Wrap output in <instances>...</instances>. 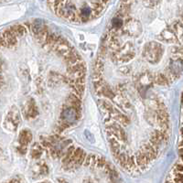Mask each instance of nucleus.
<instances>
[{
  "mask_svg": "<svg viewBox=\"0 0 183 183\" xmlns=\"http://www.w3.org/2000/svg\"><path fill=\"white\" fill-rule=\"evenodd\" d=\"M72 50H73L72 47L70 45V43L65 39L59 37L58 41H57L56 45H55V51L58 53L59 55L65 57L66 55L69 54Z\"/></svg>",
  "mask_w": 183,
  "mask_h": 183,
  "instance_id": "nucleus-2",
  "label": "nucleus"
},
{
  "mask_svg": "<svg viewBox=\"0 0 183 183\" xmlns=\"http://www.w3.org/2000/svg\"><path fill=\"white\" fill-rule=\"evenodd\" d=\"M80 114L81 113L77 112L76 109H74L73 107L70 106L62 111L61 118L66 124H73L76 122V120L80 117Z\"/></svg>",
  "mask_w": 183,
  "mask_h": 183,
  "instance_id": "nucleus-3",
  "label": "nucleus"
},
{
  "mask_svg": "<svg viewBox=\"0 0 183 183\" xmlns=\"http://www.w3.org/2000/svg\"><path fill=\"white\" fill-rule=\"evenodd\" d=\"M74 151H75V147H71L69 149H68V152L66 153V155H65V157H64V158L62 159V163L65 165V164H67L69 161H70V159H71V157H72V155H73V153H74Z\"/></svg>",
  "mask_w": 183,
  "mask_h": 183,
  "instance_id": "nucleus-17",
  "label": "nucleus"
},
{
  "mask_svg": "<svg viewBox=\"0 0 183 183\" xmlns=\"http://www.w3.org/2000/svg\"><path fill=\"white\" fill-rule=\"evenodd\" d=\"M96 164H97V166L99 168H104L105 166V164H106L105 159L103 158V157H98L97 160H96Z\"/></svg>",
  "mask_w": 183,
  "mask_h": 183,
  "instance_id": "nucleus-24",
  "label": "nucleus"
},
{
  "mask_svg": "<svg viewBox=\"0 0 183 183\" xmlns=\"http://www.w3.org/2000/svg\"><path fill=\"white\" fill-rule=\"evenodd\" d=\"M116 158L118 160V162L120 163V165L123 168H125V169H128V162H129V159H130V157H129L127 154L121 153Z\"/></svg>",
  "mask_w": 183,
  "mask_h": 183,
  "instance_id": "nucleus-12",
  "label": "nucleus"
},
{
  "mask_svg": "<svg viewBox=\"0 0 183 183\" xmlns=\"http://www.w3.org/2000/svg\"><path fill=\"white\" fill-rule=\"evenodd\" d=\"M11 31L13 33L16 35V36H23L24 34H26L27 32V29L24 26L22 25H16V26H13L11 28Z\"/></svg>",
  "mask_w": 183,
  "mask_h": 183,
  "instance_id": "nucleus-15",
  "label": "nucleus"
},
{
  "mask_svg": "<svg viewBox=\"0 0 183 183\" xmlns=\"http://www.w3.org/2000/svg\"><path fill=\"white\" fill-rule=\"evenodd\" d=\"M44 28H45L44 26H43V24L40 22V21H36V22H34L33 25H32V30H33V32L36 35L38 33H39L40 31H42Z\"/></svg>",
  "mask_w": 183,
  "mask_h": 183,
  "instance_id": "nucleus-18",
  "label": "nucleus"
},
{
  "mask_svg": "<svg viewBox=\"0 0 183 183\" xmlns=\"http://www.w3.org/2000/svg\"><path fill=\"white\" fill-rule=\"evenodd\" d=\"M31 155H32V157H33L34 158H38V157H39L40 155H41V150L39 149V148H37V149L34 148L33 150H32Z\"/></svg>",
  "mask_w": 183,
  "mask_h": 183,
  "instance_id": "nucleus-23",
  "label": "nucleus"
},
{
  "mask_svg": "<svg viewBox=\"0 0 183 183\" xmlns=\"http://www.w3.org/2000/svg\"><path fill=\"white\" fill-rule=\"evenodd\" d=\"M136 163L139 168H146V166L150 162V159L143 153V152H138L136 157Z\"/></svg>",
  "mask_w": 183,
  "mask_h": 183,
  "instance_id": "nucleus-7",
  "label": "nucleus"
},
{
  "mask_svg": "<svg viewBox=\"0 0 183 183\" xmlns=\"http://www.w3.org/2000/svg\"><path fill=\"white\" fill-rule=\"evenodd\" d=\"M156 82L157 84H160V85H165L168 83V79L166 77V75L162 74V73H160L158 74L157 78H156Z\"/></svg>",
  "mask_w": 183,
  "mask_h": 183,
  "instance_id": "nucleus-19",
  "label": "nucleus"
},
{
  "mask_svg": "<svg viewBox=\"0 0 183 183\" xmlns=\"http://www.w3.org/2000/svg\"><path fill=\"white\" fill-rule=\"evenodd\" d=\"M65 61L66 63L68 64L69 66H72V65H75V64H77L79 62L82 61V59H81V56L77 53V51L75 50H72L68 55H66L65 57Z\"/></svg>",
  "mask_w": 183,
  "mask_h": 183,
  "instance_id": "nucleus-5",
  "label": "nucleus"
},
{
  "mask_svg": "<svg viewBox=\"0 0 183 183\" xmlns=\"http://www.w3.org/2000/svg\"><path fill=\"white\" fill-rule=\"evenodd\" d=\"M109 144H110V147H111V151L113 153V155L117 157L121 153H120V144L118 142L115 138H110L109 139Z\"/></svg>",
  "mask_w": 183,
  "mask_h": 183,
  "instance_id": "nucleus-9",
  "label": "nucleus"
},
{
  "mask_svg": "<svg viewBox=\"0 0 183 183\" xmlns=\"http://www.w3.org/2000/svg\"><path fill=\"white\" fill-rule=\"evenodd\" d=\"M141 152H143L149 159L150 161L156 158L157 157V149L149 144H144L141 147Z\"/></svg>",
  "mask_w": 183,
  "mask_h": 183,
  "instance_id": "nucleus-6",
  "label": "nucleus"
},
{
  "mask_svg": "<svg viewBox=\"0 0 183 183\" xmlns=\"http://www.w3.org/2000/svg\"><path fill=\"white\" fill-rule=\"evenodd\" d=\"M91 13H92V11H91L90 7H84L82 9V11H81L82 17L83 19H88L90 17V16H91Z\"/></svg>",
  "mask_w": 183,
  "mask_h": 183,
  "instance_id": "nucleus-21",
  "label": "nucleus"
},
{
  "mask_svg": "<svg viewBox=\"0 0 183 183\" xmlns=\"http://www.w3.org/2000/svg\"><path fill=\"white\" fill-rule=\"evenodd\" d=\"M43 183H49V182H43Z\"/></svg>",
  "mask_w": 183,
  "mask_h": 183,
  "instance_id": "nucleus-27",
  "label": "nucleus"
},
{
  "mask_svg": "<svg viewBox=\"0 0 183 183\" xmlns=\"http://www.w3.org/2000/svg\"><path fill=\"white\" fill-rule=\"evenodd\" d=\"M19 139H20V143L23 146L28 144L31 139H32V135L28 132V131H22L19 136Z\"/></svg>",
  "mask_w": 183,
  "mask_h": 183,
  "instance_id": "nucleus-13",
  "label": "nucleus"
},
{
  "mask_svg": "<svg viewBox=\"0 0 183 183\" xmlns=\"http://www.w3.org/2000/svg\"><path fill=\"white\" fill-rule=\"evenodd\" d=\"M96 93H97L99 95H103V96H104V97L109 98V99H112V98L114 97V93L109 88V86L106 85V84L104 86H103L102 88H100L99 90L96 91Z\"/></svg>",
  "mask_w": 183,
  "mask_h": 183,
  "instance_id": "nucleus-11",
  "label": "nucleus"
},
{
  "mask_svg": "<svg viewBox=\"0 0 183 183\" xmlns=\"http://www.w3.org/2000/svg\"><path fill=\"white\" fill-rule=\"evenodd\" d=\"M59 183H68L66 180H64V179H58Z\"/></svg>",
  "mask_w": 183,
  "mask_h": 183,
  "instance_id": "nucleus-26",
  "label": "nucleus"
},
{
  "mask_svg": "<svg viewBox=\"0 0 183 183\" xmlns=\"http://www.w3.org/2000/svg\"><path fill=\"white\" fill-rule=\"evenodd\" d=\"M111 116L112 119L117 121L121 125H127L130 123V120L128 119V117L120 111H118L117 109H114V111L111 113Z\"/></svg>",
  "mask_w": 183,
  "mask_h": 183,
  "instance_id": "nucleus-4",
  "label": "nucleus"
},
{
  "mask_svg": "<svg viewBox=\"0 0 183 183\" xmlns=\"http://www.w3.org/2000/svg\"><path fill=\"white\" fill-rule=\"evenodd\" d=\"M110 46H111V48H113V49H116V48L119 47V44H118V41H117L116 39H112V40H111V43H110Z\"/></svg>",
  "mask_w": 183,
  "mask_h": 183,
  "instance_id": "nucleus-25",
  "label": "nucleus"
},
{
  "mask_svg": "<svg viewBox=\"0 0 183 183\" xmlns=\"http://www.w3.org/2000/svg\"><path fill=\"white\" fill-rule=\"evenodd\" d=\"M112 25L114 28H119L123 25V21H122V19L118 18V17H114L112 20Z\"/></svg>",
  "mask_w": 183,
  "mask_h": 183,
  "instance_id": "nucleus-22",
  "label": "nucleus"
},
{
  "mask_svg": "<svg viewBox=\"0 0 183 183\" xmlns=\"http://www.w3.org/2000/svg\"><path fill=\"white\" fill-rule=\"evenodd\" d=\"M98 103H99V105L101 106L102 109L105 110L106 112H109L110 114H111V113L114 111V107H113V105H112V104H111L110 102H108V101L104 100V99L99 100Z\"/></svg>",
  "mask_w": 183,
  "mask_h": 183,
  "instance_id": "nucleus-14",
  "label": "nucleus"
},
{
  "mask_svg": "<svg viewBox=\"0 0 183 183\" xmlns=\"http://www.w3.org/2000/svg\"><path fill=\"white\" fill-rule=\"evenodd\" d=\"M36 36H37L38 41L40 42V43H43V42H46L49 34H48V31L46 30V28H44L42 31H40L39 33H38Z\"/></svg>",
  "mask_w": 183,
  "mask_h": 183,
  "instance_id": "nucleus-16",
  "label": "nucleus"
},
{
  "mask_svg": "<svg viewBox=\"0 0 183 183\" xmlns=\"http://www.w3.org/2000/svg\"><path fill=\"white\" fill-rule=\"evenodd\" d=\"M106 131L108 133V135H113L116 138H118L119 140L125 141L126 140V133L125 131V129L123 126L119 124H114L106 126Z\"/></svg>",
  "mask_w": 183,
  "mask_h": 183,
  "instance_id": "nucleus-1",
  "label": "nucleus"
},
{
  "mask_svg": "<svg viewBox=\"0 0 183 183\" xmlns=\"http://www.w3.org/2000/svg\"><path fill=\"white\" fill-rule=\"evenodd\" d=\"M96 157L94 155H89V156H86V158H85V161H84V166L88 167L90 165H92L93 163H96Z\"/></svg>",
  "mask_w": 183,
  "mask_h": 183,
  "instance_id": "nucleus-20",
  "label": "nucleus"
},
{
  "mask_svg": "<svg viewBox=\"0 0 183 183\" xmlns=\"http://www.w3.org/2000/svg\"><path fill=\"white\" fill-rule=\"evenodd\" d=\"M67 71L71 74V75H74L78 72H81V71H86V67H85V64L83 61H81L77 64H75V65H72V66H69L68 69H67Z\"/></svg>",
  "mask_w": 183,
  "mask_h": 183,
  "instance_id": "nucleus-8",
  "label": "nucleus"
},
{
  "mask_svg": "<svg viewBox=\"0 0 183 183\" xmlns=\"http://www.w3.org/2000/svg\"><path fill=\"white\" fill-rule=\"evenodd\" d=\"M68 101L71 104V107H73L74 109H76L77 112L81 113V100L77 95L71 94L70 97L68 98Z\"/></svg>",
  "mask_w": 183,
  "mask_h": 183,
  "instance_id": "nucleus-10",
  "label": "nucleus"
}]
</instances>
